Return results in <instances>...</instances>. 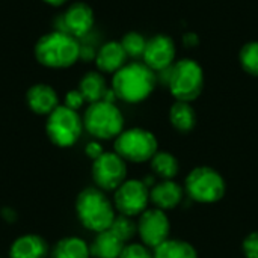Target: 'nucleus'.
I'll list each match as a JSON object with an SVG mask.
<instances>
[{
  "label": "nucleus",
  "mask_w": 258,
  "mask_h": 258,
  "mask_svg": "<svg viewBox=\"0 0 258 258\" xmlns=\"http://www.w3.org/2000/svg\"><path fill=\"white\" fill-rule=\"evenodd\" d=\"M80 54L79 41L63 30L45 33L35 44V57L47 68H68L79 60Z\"/></svg>",
  "instance_id": "1"
},
{
  "label": "nucleus",
  "mask_w": 258,
  "mask_h": 258,
  "mask_svg": "<svg viewBox=\"0 0 258 258\" xmlns=\"http://www.w3.org/2000/svg\"><path fill=\"white\" fill-rule=\"evenodd\" d=\"M157 74L144 62H132L124 65L113 74L112 91L116 98L127 103H139L145 100L156 88Z\"/></svg>",
  "instance_id": "2"
},
{
  "label": "nucleus",
  "mask_w": 258,
  "mask_h": 258,
  "mask_svg": "<svg viewBox=\"0 0 258 258\" xmlns=\"http://www.w3.org/2000/svg\"><path fill=\"white\" fill-rule=\"evenodd\" d=\"M76 210L80 222L91 231L101 233L110 228L115 213L110 201L106 198V195L95 189L88 187L77 197Z\"/></svg>",
  "instance_id": "3"
},
{
  "label": "nucleus",
  "mask_w": 258,
  "mask_h": 258,
  "mask_svg": "<svg viewBox=\"0 0 258 258\" xmlns=\"http://www.w3.org/2000/svg\"><path fill=\"white\" fill-rule=\"evenodd\" d=\"M168 88L177 101H194L204 86V73L200 63L192 59H181L169 70Z\"/></svg>",
  "instance_id": "4"
},
{
  "label": "nucleus",
  "mask_w": 258,
  "mask_h": 258,
  "mask_svg": "<svg viewBox=\"0 0 258 258\" xmlns=\"http://www.w3.org/2000/svg\"><path fill=\"white\" fill-rule=\"evenodd\" d=\"M83 125L92 136L98 139H112L122 133L124 118L113 103L97 101L86 109Z\"/></svg>",
  "instance_id": "5"
},
{
  "label": "nucleus",
  "mask_w": 258,
  "mask_h": 258,
  "mask_svg": "<svg viewBox=\"0 0 258 258\" xmlns=\"http://www.w3.org/2000/svg\"><path fill=\"white\" fill-rule=\"evenodd\" d=\"M83 128V121L79 116L77 110H73L67 106H57L47 119V135L50 141L57 147H71L74 145Z\"/></svg>",
  "instance_id": "6"
},
{
  "label": "nucleus",
  "mask_w": 258,
  "mask_h": 258,
  "mask_svg": "<svg viewBox=\"0 0 258 258\" xmlns=\"http://www.w3.org/2000/svg\"><path fill=\"white\" fill-rule=\"evenodd\" d=\"M115 150L124 160L142 163L153 159L157 153V139L148 130L130 128L116 138Z\"/></svg>",
  "instance_id": "7"
},
{
  "label": "nucleus",
  "mask_w": 258,
  "mask_h": 258,
  "mask_svg": "<svg viewBox=\"0 0 258 258\" xmlns=\"http://www.w3.org/2000/svg\"><path fill=\"white\" fill-rule=\"evenodd\" d=\"M186 190L198 203H216L225 194V181L215 169L201 166L187 175Z\"/></svg>",
  "instance_id": "8"
},
{
  "label": "nucleus",
  "mask_w": 258,
  "mask_h": 258,
  "mask_svg": "<svg viewBox=\"0 0 258 258\" xmlns=\"http://www.w3.org/2000/svg\"><path fill=\"white\" fill-rule=\"evenodd\" d=\"M92 175L95 183L104 190L118 189L127 175V166L116 153H103L92 165Z\"/></svg>",
  "instance_id": "9"
},
{
  "label": "nucleus",
  "mask_w": 258,
  "mask_h": 258,
  "mask_svg": "<svg viewBox=\"0 0 258 258\" xmlns=\"http://www.w3.org/2000/svg\"><path fill=\"white\" fill-rule=\"evenodd\" d=\"M150 201L148 186L139 180L124 181L115 194V206L124 216H135L142 213Z\"/></svg>",
  "instance_id": "10"
},
{
  "label": "nucleus",
  "mask_w": 258,
  "mask_h": 258,
  "mask_svg": "<svg viewBox=\"0 0 258 258\" xmlns=\"http://www.w3.org/2000/svg\"><path fill=\"white\" fill-rule=\"evenodd\" d=\"M144 63L154 73L171 68L175 62V45L168 35H156L147 41L144 51Z\"/></svg>",
  "instance_id": "11"
},
{
  "label": "nucleus",
  "mask_w": 258,
  "mask_h": 258,
  "mask_svg": "<svg viewBox=\"0 0 258 258\" xmlns=\"http://www.w3.org/2000/svg\"><path fill=\"white\" fill-rule=\"evenodd\" d=\"M139 234L142 242L150 248H157L165 240H168L169 234V221L163 210L160 209H151L145 210L141 216L139 225H138Z\"/></svg>",
  "instance_id": "12"
},
{
  "label": "nucleus",
  "mask_w": 258,
  "mask_h": 258,
  "mask_svg": "<svg viewBox=\"0 0 258 258\" xmlns=\"http://www.w3.org/2000/svg\"><path fill=\"white\" fill-rule=\"evenodd\" d=\"M63 32L70 33L76 39L86 36L94 26V11L86 3L71 5L62 17Z\"/></svg>",
  "instance_id": "13"
},
{
  "label": "nucleus",
  "mask_w": 258,
  "mask_h": 258,
  "mask_svg": "<svg viewBox=\"0 0 258 258\" xmlns=\"http://www.w3.org/2000/svg\"><path fill=\"white\" fill-rule=\"evenodd\" d=\"M26 101L29 109L38 115H50L59 106L56 91L45 83L30 86V89L26 94Z\"/></svg>",
  "instance_id": "14"
},
{
  "label": "nucleus",
  "mask_w": 258,
  "mask_h": 258,
  "mask_svg": "<svg viewBox=\"0 0 258 258\" xmlns=\"http://www.w3.org/2000/svg\"><path fill=\"white\" fill-rule=\"evenodd\" d=\"M127 60V54L121 45V42L118 41H110L106 42L97 53L95 56V63L97 68L103 73H109V74H115L116 71H119Z\"/></svg>",
  "instance_id": "15"
},
{
  "label": "nucleus",
  "mask_w": 258,
  "mask_h": 258,
  "mask_svg": "<svg viewBox=\"0 0 258 258\" xmlns=\"http://www.w3.org/2000/svg\"><path fill=\"white\" fill-rule=\"evenodd\" d=\"M11 258H45L47 243L36 234L18 237L11 246Z\"/></svg>",
  "instance_id": "16"
},
{
  "label": "nucleus",
  "mask_w": 258,
  "mask_h": 258,
  "mask_svg": "<svg viewBox=\"0 0 258 258\" xmlns=\"http://www.w3.org/2000/svg\"><path fill=\"white\" fill-rule=\"evenodd\" d=\"M150 198L160 210L174 209L183 198V189L177 183L166 180L153 187Z\"/></svg>",
  "instance_id": "17"
},
{
  "label": "nucleus",
  "mask_w": 258,
  "mask_h": 258,
  "mask_svg": "<svg viewBox=\"0 0 258 258\" xmlns=\"http://www.w3.org/2000/svg\"><path fill=\"white\" fill-rule=\"evenodd\" d=\"M124 246V242L116 234L106 230L95 237L91 246V254L95 258H119Z\"/></svg>",
  "instance_id": "18"
},
{
  "label": "nucleus",
  "mask_w": 258,
  "mask_h": 258,
  "mask_svg": "<svg viewBox=\"0 0 258 258\" xmlns=\"http://www.w3.org/2000/svg\"><path fill=\"white\" fill-rule=\"evenodd\" d=\"M79 91L82 92L85 101L92 104L97 101H103L109 89L106 88L103 76L97 71H91L82 77L79 83Z\"/></svg>",
  "instance_id": "19"
},
{
  "label": "nucleus",
  "mask_w": 258,
  "mask_h": 258,
  "mask_svg": "<svg viewBox=\"0 0 258 258\" xmlns=\"http://www.w3.org/2000/svg\"><path fill=\"white\" fill-rule=\"evenodd\" d=\"M169 119L171 124L180 132H190L197 122L195 110L187 101H177L172 104L169 110Z\"/></svg>",
  "instance_id": "20"
},
{
  "label": "nucleus",
  "mask_w": 258,
  "mask_h": 258,
  "mask_svg": "<svg viewBox=\"0 0 258 258\" xmlns=\"http://www.w3.org/2000/svg\"><path fill=\"white\" fill-rule=\"evenodd\" d=\"M154 258H198L194 246L183 240H165L154 248Z\"/></svg>",
  "instance_id": "21"
},
{
  "label": "nucleus",
  "mask_w": 258,
  "mask_h": 258,
  "mask_svg": "<svg viewBox=\"0 0 258 258\" xmlns=\"http://www.w3.org/2000/svg\"><path fill=\"white\" fill-rule=\"evenodd\" d=\"M91 248L77 237H67L62 239L53 252V258H89Z\"/></svg>",
  "instance_id": "22"
},
{
  "label": "nucleus",
  "mask_w": 258,
  "mask_h": 258,
  "mask_svg": "<svg viewBox=\"0 0 258 258\" xmlns=\"http://www.w3.org/2000/svg\"><path fill=\"white\" fill-rule=\"evenodd\" d=\"M151 166L157 175L166 180H171L178 172V162L169 153H156L151 159Z\"/></svg>",
  "instance_id": "23"
},
{
  "label": "nucleus",
  "mask_w": 258,
  "mask_h": 258,
  "mask_svg": "<svg viewBox=\"0 0 258 258\" xmlns=\"http://www.w3.org/2000/svg\"><path fill=\"white\" fill-rule=\"evenodd\" d=\"M127 57H142L145 47H147V41L145 38L138 33V32H128L122 36V39L119 41Z\"/></svg>",
  "instance_id": "24"
},
{
  "label": "nucleus",
  "mask_w": 258,
  "mask_h": 258,
  "mask_svg": "<svg viewBox=\"0 0 258 258\" xmlns=\"http://www.w3.org/2000/svg\"><path fill=\"white\" fill-rule=\"evenodd\" d=\"M240 65L242 68L251 74L258 76V41H251L245 44L240 50Z\"/></svg>",
  "instance_id": "25"
},
{
  "label": "nucleus",
  "mask_w": 258,
  "mask_h": 258,
  "mask_svg": "<svg viewBox=\"0 0 258 258\" xmlns=\"http://www.w3.org/2000/svg\"><path fill=\"white\" fill-rule=\"evenodd\" d=\"M113 234H116L124 243L127 242V240H130L133 236H135V233H136V225L133 224V221L128 218V216H118V218H115L113 219V222H112V225H110V228H109Z\"/></svg>",
  "instance_id": "26"
},
{
  "label": "nucleus",
  "mask_w": 258,
  "mask_h": 258,
  "mask_svg": "<svg viewBox=\"0 0 258 258\" xmlns=\"http://www.w3.org/2000/svg\"><path fill=\"white\" fill-rule=\"evenodd\" d=\"M119 258H154V255L150 252V249L147 246L133 243V245L124 246Z\"/></svg>",
  "instance_id": "27"
},
{
  "label": "nucleus",
  "mask_w": 258,
  "mask_h": 258,
  "mask_svg": "<svg viewBox=\"0 0 258 258\" xmlns=\"http://www.w3.org/2000/svg\"><path fill=\"white\" fill-rule=\"evenodd\" d=\"M243 251L248 258H258V233H252L245 239Z\"/></svg>",
  "instance_id": "28"
},
{
  "label": "nucleus",
  "mask_w": 258,
  "mask_h": 258,
  "mask_svg": "<svg viewBox=\"0 0 258 258\" xmlns=\"http://www.w3.org/2000/svg\"><path fill=\"white\" fill-rule=\"evenodd\" d=\"M85 103V98L82 95V92L79 89H74V91H70L65 97V104L67 107L73 109V110H79Z\"/></svg>",
  "instance_id": "29"
},
{
  "label": "nucleus",
  "mask_w": 258,
  "mask_h": 258,
  "mask_svg": "<svg viewBox=\"0 0 258 258\" xmlns=\"http://www.w3.org/2000/svg\"><path fill=\"white\" fill-rule=\"evenodd\" d=\"M86 154H88L91 159L97 160V159L103 154V148H101V145H100V144H97V142H91V144H88V145H86Z\"/></svg>",
  "instance_id": "30"
},
{
  "label": "nucleus",
  "mask_w": 258,
  "mask_h": 258,
  "mask_svg": "<svg viewBox=\"0 0 258 258\" xmlns=\"http://www.w3.org/2000/svg\"><path fill=\"white\" fill-rule=\"evenodd\" d=\"M42 2H45V3H48L51 6H60V5L67 3L68 0H42Z\"/></svg>",
  "instance_id": "31"
}]
</instances>
